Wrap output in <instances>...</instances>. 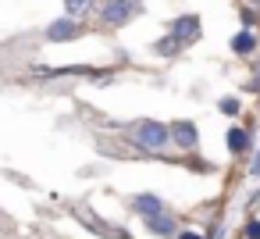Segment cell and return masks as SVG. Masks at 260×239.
<instances>
[{
  "mask_svg": "<svg viewBox=\"0 0 260 239\" xmlns=\"http://www.w3.org/2000/svg\"><path fill=\"white\" fill-rule=\"evenodd\" d=\"M132 143L146 154H164L171 146V125H160V122H139L132 129Z\"/></svg>",
  "mask_w": 260,
  "mask_h": 239,
  "instance_id": "cell-1",
  "label": "cell"
},
{
  "mask_svg": "<svg viewBox=\"0 0 260 239\" xmlns=\"http://www.w3.org/2000/svg\"><path fill=\"white\" fill-rule=\"evenodd\" d=\"M136 11H139L136 0H107L100 15H104V22H107V25H125V22H132V18H136Z\"/></svg>",
  "mask_w": 260,
  "mask_h": 239,
  "instance_id": "cell-2",
  "label": "cell"
},
{
  "mask_svg": "<svg viewBox=\"0 0 260 239\" xmlns=\"http://www.w3.org/2000/svg\"><path fill=\"white\" fill-rule=\"evenodd\" d=\"M171 146L178 150H196L200 146V129L192 122H171Z\"/></svg>",
  "mask_w": 260,
  "mask_h": 239,
  "instance_id": "cell-3",
  "label": "cell"
},
{
  "mask_svg": "<svg viewBox=\"0 0 260 239\" xmlns=\"http://www.w3.org/2000/svg\"><path fill=\"white\" fill-rule=\"evenodd\" d=\"M43 36H47L50 43H68V40H75V36H79V22H75L72 15H64V18H57V22H50Z\"/></svg>",
  "mask_w": 260,
  "mask_h": 239,
  "instance_id": "cell-4",
  "label": "cell"
},
{
  "mask_svg": "<svg viewBox=\"0 0 260 239\" xmlns=\"http://www.w3.org/2000/svg\"><path fill=\"white\" fill-rule=\"evenodd\" d=\"M200 29H203V25H200V18H196V15H178V18L168 25V33H175L182 43H192V40H200Z\"/></svg>",
  "mask_w": 260,
  "mask_h": 239,
  "instance_id": "cell-5",
  "label": "cell"
},
{
  "mask_svg": "<svg viewBox=\"0 0 260 239\" xmlns=\"http://www.w3.org/2000/svg\"><path fill=\"white\" fill-rule=\"evenodd\" d=\"M146 232H153V235H178V225H175V218L164 207V211H157V214L146 218Z\"/></svg>",
  "mask_w": 260,
  "mask_h": 239,
  "instance_id": "cell-6",
  "label": "cell"
},
{
  "mask_svg": "<svg viewBox=\"0 0 260 239\" xmlns=\"http://www.w3.org/2000/svg\"><path fill=\"white\" fill-rule=\"evenodd\" d=\"M132 211L143 214V218H150V214L164 211V200H160L157 193H136V196H132Z\"/></svg>",
  "mask_w": 260,
  "mask_h": 239,
  "instance_id": "cell-7",
  "label": "cell"
},
{
  "mask_svg": "<svg viewBox=\"0 0 260 239\" xmlns=\"http://www.w3.org/2000/svg\"><path fill=\"white\" fill-rule=\"evenodd\" d=\"M253 50H256V33H253V29H242V33L232 36V54L246 57V54H253Z\"/></svg>",
  "mask_w": 260,
  "mask_h": 239,
  "instance_id": "cell-8",
  "label": "cell"
},
{
  "mask_svg": "<svg viewBox=\"0 0 260 239\" xmlns=\"http://www.w3.org/2000/svg\"><path fill=\"white\" fill-rule=\"evenodd\" d=\"M182 47H185V43H182L175 33H168L164 40H157V43H153V50H157L160 57H175V54H182Z\"/></svg>",
  "mask_w": 260,
  "mask_h": 239,
  "instance_id": "cell-9",
  "label": "cell"
},
{
  "mask_svg": "<svg viewBox=\"0 0 260 239\" xmlns=\"http://www.w3.org/2000/svg\"><path fill=\"white\" fill-rule=\"evenodd\" d=\"M249 132L246 129H228V150L232 154H242V150H249Z\"/></svg>",
  "mask_w": 260,
  "mask_h": 239,
  "instance_id": "cell-10",
  "label": "cell"
},
{
  "mask_svg": "<svg viewBox=\"0 0 260 239\" xmlns=\"http://www.w3.org/2000/svg\"><path fill=\"white\" fill-rule=\"evenodd\" d=\"M93 4H96V0H64V11H68L72 18H79V15H89Z\"/></svg>",
  "mask_w": 260,
  "mask_h": 239,
  "instance_id": "cell-11",
  "label": "cell"
},
{
  "mask_svg": "<svg viewBox=\"0 0 260 239\" xmlns=\"http://www.w3.org/2000/svg\"><path fill=\"white\" fill-rule=\"evenodd\" d=\"M217 107H221V114H239V100L235 97H221Z\"/></svg>",
  "mask_w": 260,
  "mask_h": 239,
  "instance_id": "cell-12",
  "label": "cell"
},
{
  "mask_svg": "<svg viewBox=\"0 0 260 239\" xmlns=\"http://www.w3.org/2000/svg\"><path fill=\"white\" fill-rule=\"evenodd\" d=\"M242 235H246V239H260V221H256V218H253V221H246Z\"/></svg>",
  "mask_w": 260,
  "mask_h": 239,
  "instance_id": "cell-13",
  "label": "cell"
},
{
  "mask_svg": "<svg viewBox=\"0 0 260 239\" xmlns=\"http://www.w3.org/2000/svg\"><path fill=\"white\" fill-rule=\"evenodd\" d=\"M249 178H260V150H256L253 161H249Z\"/></svg>",
  "mask_w": 260,
  "mask_h": 239,
  "instance_id": "cell-14",
  "label": "cell"
},
{
  "mask_svg": "<svg viewBox=\"0 0 260 239\" xmlns=\"http://www.w3.org/2000/svg\"><path fill=\"white\" fill-rule=\"evenodd\" d=\"M175 239H207V235H200L196 228H178V235Z\"/></svg>",
  "mask_w": 260,
  "mask_h": 239,
  "instance_id": "cell-15",
  "label": "cell"
},
{
  "mask_svg": "<svg viewBox=\"0 0 260 239\" xmlns=\"http://www.w3.org/2000/svg\"><path fill=\"white\" fill-rule=\"evenodd\" d=\"M214 239H224V235H214Z\"/></svg>",
  "mask_w": 260,
  "mask_h": 239,
  "instance_id": "cell-16",
  "label": "cell"
},
{
  "mask_svg": "<svg viewBox=\"0 0 260 239\" xmlns=\"http://www.w3.org/2000/svg\"><path fill=\"white\" fill-rule=\"evenodd\" d=\"M136 4H139V0H136Z\"/></svg>",
  "mask_w": 260,
  "mask_h": 239,
  "instance_id": "cell-17",
  "label": "cell"
}]
</instances>
